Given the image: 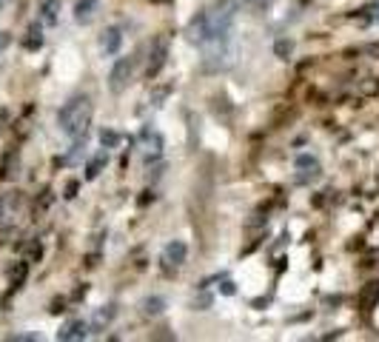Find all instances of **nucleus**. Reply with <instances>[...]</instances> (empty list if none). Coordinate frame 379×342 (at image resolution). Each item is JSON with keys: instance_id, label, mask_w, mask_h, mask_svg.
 <instances>
[{"instance_id": "21", "label": "nucleus", "mask_w": 379, "mask_h": 342, "mask_svg": "<svg viewBox=\"0 0 379 342\" xmlns=\"http://www.w3.org/2000/svg\"><path fill=\"white\" fill-rule=\"evenodd\" d=\"M219 291H223V294H229V297H231V294H234V283H231V279H226V283L219 286Z\"/></svg>"}, {"instance_id": "6", "label": "nucleus", "mask_w": 379, "mask_h": 342, "mask_svg": "<svg viewBox=\"0 0 379 342\" xmlns=\"http://www.w3.org/2000/svg\"><path fill=\"white\" fill-rule=\"evenodd\" d=\"M88 336V325L83 322V320H72V322H66L60 331H57V339L60 342H80V339H86Z\"/></svg>"}, {"instance_id": "2", "label": "nucleus", "mask_w": 379, "mask_h": 342, "mask_svg": "<svg viewBox=\"0 0 379 342\" xmlns=\"http://www.w3.org/2000/svg\"><path fill=\"white\" fill-rule=\"evenodd\" d=\"M57 123H60V132L66 137H72V140L86 137V132L91 126V100L88 98H72L60 109Z\"/></svg>"}, {"instance_id": "9", "label": "nucleus", "mask_w": 379, "mask_h": 342, "mask_svg": "<svg viewBox=\"0 0 379 342\" xmlns=\"http://www.w3.org/2000/svg\"><path fill=\"white\" fill-rule=\"evenodd\" d=\"M120 46H123V32H120L117 26H109L106 32H103V38H100V49H103L106 54H117Z\"/></svg>"}, {"instance_id": "22", "label": "nucleus", "mask_w": 379, "mask_h": 342, "mask_svg": "<svg viewBox=\"0 0 379 342\" xmlns=\"http://www.w3.org/2000/svg\"><path fill=\"white\" fill-rule=\"evenodd\" d=\"M12 43V38H9V32H0V52H3L6 46Z\"/></svg>"}, {"instance_id": "20", "label": "nucleus", "mask_w": 379, "mask_h": 342, "mask_svg": "<svg viewBox=\"0 0 379 342\" xmlns=\"http://www.w3.org/2000/svg\"><path fill=\"white\" fill-rule=\"evenodd\" d=\"M12 339H15V342H35V339H40V336H38V334H15Z\"/></svg>"}, {"instance_id": "18", "label": "nucleus", "mask_w": 379, "mask_h": 342, "mask_svg": "<svg viewBox=\"0 0 379 342\" xmlns=\"http://www.w3.org/2000/svg\"><path fill=\"white\" fill-rule=\"evenodd\" d=\"M100 143H103L106 148H114V146L120 143V134L111 132V129H103V132H100Z\"/></svg>"}, {"instance_id": "24", "label": "nucleus", "mask_w": 379, "mask_h": 342, "mask_svg": "<svg viewBox=\"0 0 379 342\" xmlns=\"http://www.w3.org/2000/svg\"><path fill=\"white\" fill-rule=\"evenodd\" d=\"M368 52H373V54H379V46H368Z\"/></svg>"}, {"instance_id": "1", "label": "nucleus", "mask_w": 379, "mask_h": 342, "mask_svg": "<svg viewBox=\"0 0 379 342\" xmlns=\"http://www.w3.org/2000/svg\"><path fill=\"white\" fill-rule=\"evenodd\" d=\"M234 17H237V0H214L208 9H203L192 20V26H188V40L200 43V46L226 43Z\"/></svg>"}, {"instance_id": "23", "label": "nucleus", "mask_w": 379, "mask_h": 342, "mask_svg": "<svg viewBox=\"0 0 379 342\" xmlns=\"http://www.w3.org/2000/svg\"><path fill=\"white\" fill-rule=\"evenodd\" d=\"M245 3H251V6H268L271 0H245Z\"/></svg>"}, {"instance_id": "8", "label": "nucleus", "mask_w": 379, "mask_h": 342, "mask_svg": "<svg viewBox=\"0 0 379 342\" xmlns=\"http://www.w3.org/2000/svg\"><path fill=\"white\" fill-rule=\"evenodd\" d=\"M98 9H100V0H77L75 3V20L77 23H91L98 17Z\"/></svg>"}, {"instance_id": "10", "label": "nucleus", "mask_w": 379, "mask_h": 342, "mask_svg": "<svg viewBox=\"0 0 379 342\" xmlns=\"http://www.w3.org/2000/svg\"><path fill=\"white\" fill-rule=\"evenodd\" d=\"M38 12H40L43 23L54 26L60 20V0H38Z\"/></svg>"}, {"instance_id": "11", "label": "nucleus", "mask_w": 379, "mask_h": 342, "mask_svg": "<svg viewBox=\"0 0 379 342\" xmlns=\"http://www.w3.org/2000/svg\"><path fill=\"white\" fill-rule=\"evenodd\" d=\"M143 140H146V160H157L163 151V140L160 134H151V132H143Z\"/></svg>"}, {"instance_id": "14", "label": "nucleus", "mask_w": 379, "mask_h": 342, "mask_svg": "<svg viewBox=\"0 0 379 342\" xmlns=\"http://www.w3.org/2000/svg\"><path fill=\"white\" fill-rule=\"evenodd\" d=\"M163 311H166V300H160V297L143 300V314H146V317H160Z\"/></svg>"}, {"instance_id": "3", "label": "nucleus", "mask_w": 379, "mask_h": 342, "mask_svg": "<svg viewBox=\"0 0 379 342\" xmlns=\"http://www.w3.org/2000/svg\"><path fill=\"white\" fill-rule=\"evenodd\" d=\"M134 77V57H120L117 63L111 66V75H109V88L114 91V95H120V91L129 88Z\"/></svg>"}, {"instance_id": "27", "label": "nucleus", "mask_w": 379, "mask_h": 342, "mask_svg": "<svg viewBox=\"0 0 379 342\" xmlns=\"http://www.w3.org/2000/svg\"><path fill=\"white\" fill-rule=\"evenodd\" d=\"M0 6H3V3H0Z\"/></svg>"}, {"instance_id": "15", "label": "nucleus", "mask_w": 379, "mask_h": 342, "mask_svg": "<svg viewBox=\"0 0 379 342\" xmlns=\"http://www.w3.org/2000/svg\"><path fill=\"white\" fill-rule=\"evenodd\" d=\"M109 163V157H106V154H98V157H94L91 163H88V169H86V180H94V177H98L100 171H103V166Z\"/></svg>"}, {"instance_id": "12", "label": "nucleus", "mask_w": 379, "mask_h": 342, "mask_svg": "<svg viewBox=\"0 0 379 342\" xmlns=\"http://www.w3.org/2000/svg\"><path fill=\"white\" fill-rule=\"evenodd\" d=\"M23 46H26L29 52H38V49L43 46V32H40V26H38V23H31V26L26 29V38H23Z\"/></svg>"}, {"instance_id": "19", "label": "nucleus", "mask_w": 379, "mask_h": 342, "mask_svg": "<svg viewBox=\"0 0 379 342\" xmlns=\"http://www.w3.org/2000/svg\"><path fill=\"white\" fill-rule=\"evenodd\" d=\"M365 17H371L373 23H379V0H376V3H371V6L365 9Z\"/></svg>"}, {"instance_id": "4", "label": "nucleus", "mask_w": 379, "mask_h": 342, "mask_svg": "<svg viewBox=\"0 0 379 342\" xmlns=\"http://www.w3.org/2000/svg\"><path fill=\"white\" fill-rule=\"evenodd\" d=\"M166 60H169V38H166V35H160V38H157V40L151 43L146 75H148V77H157V75H160V69L166 66Z\"/></svg>"}, {"instance_id": "5", "label": "nucleus", "mask_w": 379, "mask_h": 342, "mask_svg": "<svg viewBox=\"0 0 379 342\" xmlns=\"http://www.w3.org/2000/svg\"><path fill=\"white\" fill-rule=\"evenodd\" d=\"M185 257H188V248H185L183 240H171V242L163 248V263H166L169 268H180V265L185 263Z\"/></svg>"}, {"instance_id": "26", "label": "nucleus", "mask_w": 379, "mask_h": 342, "mask_svg": "<svg viewBox=\"0 0 379 342\" xmlns=\"http://www.w3.org/2000/svg\"><path fill=\"white\" fill-rule=\"evenodd\" d=\"M0 3H6V0H0Z\"/></svg>"}, {"instance_id": "7", "label": "nucleus", "mask_w": 379, "mask_h": 342, "mask_svg": "<svg viewBox=\"0 0 379 342\" xmlns=\"http://www.w3.org/2000/svg\"><path fill=\"white\" fill-rule=\"evenodd\" d=\"M297 171H300V182H311V180H320L323 169L320 163L308 157V154H302V157H297Z\"/></svg>"}, {"instance_id": "13", "label": "nucleus", "mask_w": 379, "mask_h": 342, "mask_svg": "<svg viewBox=\"0 0 379 342\" xmlns=\"http://www.w3.org/2000/svg\"><path fill=\"white\" fill-rule=\"evenodd\" d=\"M376 302H379V283H368V286L362 288V294H359V305H362L365 311H371Z\"/></svg>"}, {"instance_id": "17", "label": "nucleus", "mask_w": 379, "mask_h": 342, "mask_svg": "<svg viewBox=\"0 0 379 342\" xmlns=\"http://www.w3.org/2000/svg\"><path fill=\"white\" fill-rule=\"evenodd\" d=\"M114 320V305H106V311H98V317H94V331H100L103 325H109Z\"/></svg>"}, {"instance_id": "25", "label": "nucleus", "mask_w": 379, "mask_h": 342, "mask_svg": "<svg viewBox=\"0 0 379 342\" xmlns=\"http://www.w3.org/2000/svg\"><path fill=\"white\" fill-rule=\"evenodd\" d=\"M0 211H3V200H0Z\"/></svg>"}, {"instance_id": "16", "label": "nucleus", "mask_w": 379, "mask_h": 342, "mask_svg": "<svg viewBox=\"0 0 379 342\" xmlns=\"http://www.w3.org/2000/svg\"><path fill=\"white\" fill-rule=\"evenodd\" d=\"M274 54H277L279 60H288V57L294 54V43H291L288 38H282V40H277V43H274Z\"/></svg>"}]
</instances>
